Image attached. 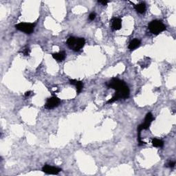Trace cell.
Here are the masks:
<instances>
[{
  "label": "cell",
  "instance_id": "14",
  "mask_svg": "<svg viewBox=\"0 0 176 176\" xmlns=\"http://www.w3.org/2000/svg\"><path fill=\"white\" fill-rule=\"evenodd\" d=\"M30 50L28 48H25V49L23 50V52H22V53L24 54L25 56H28L29 54H30Z\"/></svg>",
  "mask_w": 176,
  "mask_h": 176
},
{
  "label": "cell",
  "instance_id": "1",
  "mask_svg": "<svg viewBox=\"0 0 176 176\" xmlns=\"http://www.w3.org/2000/svg\"><path fill=\"white\" fill-rule=\"evenodd\" d=\"M109 88H111L115 90L116 92L114 96L112 97L111 99L107 101V103H111L116 100L123 98L126 99L129 96V89L127 84L124 82L123 81L120 80L119 79L114 78L111 81L106 83Z\"/></svg>",
  "mask_w": 176,
  "mask_h": 176
},
{
  "label": "cell",
  "instance_id": "18",
  "mask_svg": "<svg viewBox=\"0 0 176 176\" xmlns=\"http://www.w3.org/2000/svg\"><path fill=\"white\" fill-rule=\"evenodd\" d=\"M30 94H31V92H30V91H29V92H26V93H25V96H29L30 95Z\"/></svg>",
  "mask_w": 176,
  "mask_h": 176
},
{
  "label": "cell",
  "instance_id": "9",
  "mask_svg": "<svg viewBox=\"0 0 176 176\" xmlns=\"http://www.w3.org/2000/svg\"><path fill=\"white\" fill-rule=\"evenodd\" d=\"M69 83L70 84L73 85L76 87V92L77 93H81V91H82L83 88V83L82 81H76V80H74V79H72V80H69Z\"/></svg>",
  "mask_w": 176,
  "mask_h": 176
},
{
  "label": "cell",
  "instance_id": "5",
  "mask_svg": "<svg viewBox=\"0 0 176 176\" xmlns=\"http://www.w3.org/2000/svg\"><path fill=\"white\" fill-rule=\"evenodd\" d=\"M154 118L153 116V114L151 112H149V113L147 114L145 119H144V123L141 124V125H140L138 127V132H141L142 130L147 129L149 127L151 122L154 121Z\"/></svg>",
  "mask_w": 176,
  "mask_h": 176
},
{
  "label": "cell",
  "instance_id": "2",
  "mask_svg": "<svg viewBox=\"0 0 176 176\" xmlns=\"http://www.w3.org/2000/svg\"><path fill=\"white\" fill-rule=\"evenodd\" d=\"M67 44L71 50L75 52H78L84 47L86 44V40L84 38H78L70 36L67 40Z\"/></svg>",
  "mask_w": 176,
  "mask_h": 176
},
{
  "label": "cell",
  "instance_id": "11",
  "mask_svg": "<svg viewBox=\"0 0 176 176\" xmlns=\"http://www.w3.org/2000/svg\"><path fill=\"white\" fill-rule=\"evenodd\" d=\"M140 41L138 39H133L129 43V49L131 50H133L135 49H136L137 48H138L139 46L140 45Z\"/></svg>",
  "mask_w": 176,
  "mask_h": 176
},
{
  "label": "cell",
  "instance_id": "13",
  "mask_svg": "<svg viewBox=\"0 0 176 176\" xmlns=\"http://www.w3.org/2000/svg\"><path fill=\"white\" fill-rule=\"evenodd\" d=\"M152 144L156 147H162L164 145V142L160 139L155 138L152 139Z\"/></svg>",
  "mask_w": 176,
  "mask_h": 176
},
{
  "label": "cell",
  "instance_id": "4",
  "mask_svg": "<svg viewBox=\"0 0 176 176\" xmlns=\"http://www.w3.org/2000/svg\"><path fill=\"white\" fill-rule=\"evenodd\" d=\"M34 26L35 24H31V23H19V24H17L15 26L17 30L22 31V32H25L26 34H30L33 32Z\"/></svg>",
  "mask_w": 176,
  "mask_h": 176
},
{
  "label": "cell",
  "instance_id": "10",
  "mask_svg": "<svg viewBox=\"0 0 176 176\" xmlns=\"http://www.w3.org/2000/svg\"><path fill=\"white\" fill-rule=\"evenodd\" d=\"M65 57H66V54H65V52L63 51L59 52V53H58L53 54V57L57 61H63V60L65 59Z\"/></svg>",
  "mask_w": 176,
  "mask_h": 176
},
{
  "label": "cell",
  "instance_id": "8",
  "mask_svg": "<svg viewBox=\"0 0 176 176\" xmlns=\"http://www.w3.org/2000/svg\"><path fill=\"white\" fill-rule=\"evenodd\" d=\"M111 28L114 30H120L122 28V20L121 18L116 17L114 18L111 21Z\"/></svg>",
  "mask_w": 176,
  "mask_h": 176
},
{
  "label": "cell",
  "instance_id": "17",
  "mask_svg": "<svg viewBox=\"0 0 176 176\" xmlns=\"http://www.w3.org/2000/svg\"><path fill=\"white\" fill-rule=\"evenodd\" d=\"M98 2L101 4L102 6H105V5L107 4V3L109 2V1H98Z\"/></svg>",
  "mask_w": 176,
  "mask_h": 176
},
{
  "label": "cell",
  "instance_id": "7",
  "mask_svg": "<svg viewBox=\"0 0 176 176\" xmlns=\"http://www.w3.org/2000/svg\"><path fill=\"white\" fill-rule=\"evenodd\" d=\"M42 171L45 173L49 174V175H57V174H59V172H61V169H59V168L48 165V164H46L42 168Z\"/></svg>",
  "mask_w": 176,
  "mask_h": 176
},
{
  "label": "cell",
  "instance_id": "12",
  "mask_svg": "<svg viewBox=\"0 0 176 176\" xmlns=\"http://www.w3.org/2000/svg\"><path fill=\"white\" fill-rule=\"evenodd\" d=\"M134 8L137 12L140 13V14H143L146 11V5L143 2H141L140 4H138L137 5H135Z\"/></svg>",
  "mask_w": 176,
  "mask_h": 176
},
{
  "label": "cell",
  "instance_id": "16",
  "mask_svg": "<svg viewBox=\"0 0 176 176\" xmlns=\"http://www.w3.org/2000/svg\"><path fill=\"white\" fill-rule=\"evenodd\" d=\"M95 18H96V14L94 13H91V14L90 15V16H89V19H90L91 21H93Z\"/></svg>",
  "mask_w": 176,
  "mask_h": 176
},
{
  "label": "cell",
  "instance_id": "15",
  "mask_svg": "<svg viewBox=\"0 0 176 176\" xmlns=\"http://www.w3.org/2000/svg\"><path fill=\"white\" fill-rule=\"evenodd\" d=\"M175 161H170L169 163L167 164V167L169 168H173L175 167Z\"/></svg>",
  "mask_w": 176,
  "mask_h": 176
},
{
  "label": "cell",
  "instance_id": "6",
  "mask_svg": "<svg viewBox=\"0 0 176 176\" xmlns=\"http://www.w3.org/2000/svg\"><path fill=\"white\" fill-rule=\"evenodd\" d=\"M60 102H61V100L59 98L56 97V96H53V97L48 98L47 100L45 107L46 109H53V108L57 107L60 104Z\"/></svg>",
  "mask_w": 176,
  "mask_h": 176
},
{
  "label": "cell",
  "instance_id": "3",
  "mask_svg": "<svg viewBox=\"0 0 176 176\" xmlns=\"http://www.w3.org/2000/svg\"><path fill=\"white\" fill-rule=\"evenodd\" d=\"M148 28L150 32L154 34H158L166 30V26H164L163 23L158 20L151 22L149 24Z\"/></svg>",
  "mask_w": 176,
  "mask_h": 176
}]
</instances>
